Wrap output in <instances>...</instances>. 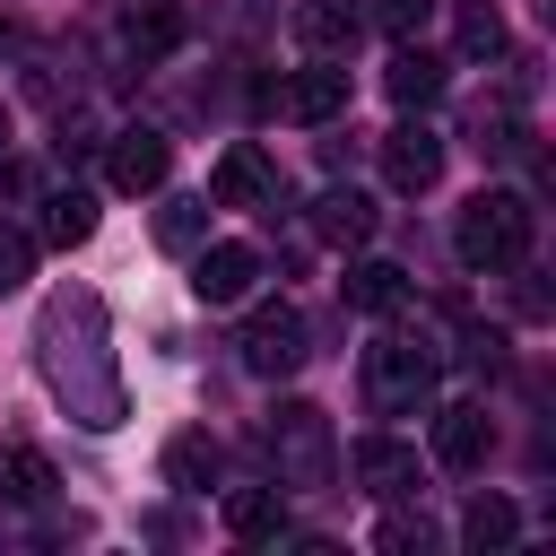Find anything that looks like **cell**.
<instances>
[{
	"label": "cell",
	"instance_id": "4fadbf2b",
	"mask_svg": "<svg viewBox=\"0 0 556 556\" xmlns=\"http://www.w3.org/2000/svg\"><path fill=\"white\" fill-rule=\"evenodd\" d=\"M356 35H365V17L348 0H295V43L304 52H356Z\"/></svg>",
	"mask_w": 556,
	"mask_h": 556
},
{
	"label": "cell",
	"instance_id": "cb8c5ba5",
	"mask_svg": "<svg viewBox=\"0 0 556 556\" xmlns=\"http://www.w3.org/2000/svg\"><path fill=\"white\" fill-rule=\"evenodd\" d=\"M365 17H374L382 35H417V26L434 17V0H365Z\"/></svg>",
	"mask_w": 556,
	"mask_h": 556
},
{
	"label": "cell",
	"instance_id": "6da1fadb",
	"mask_svg": "<svg viewBox=\"0 0 556 556\" xmlns=\"http://www.w3.org/2000/svg\"><path fill=\"white\" fill-rule=\"evenodd\" d=\"M43 382L70 400L78 426H122V374H113V348H104V313L96 295H61L43 313Z\"/></svg>",
	"mask_w": 556,
	"mask_h": 556
},
{
	"label": "cell",
	"instance_id": "d6986e66",
	"mask_svg": "<svg viewBox=\"0 0 556 556\" xmlns=\"http://www.w3.org/2000/svg\"><path fill=\"white\" fill-rule=\"evenodd\" d=\"M174 43H182V9H174V0H148V9L130 17V52H139V61H165Z\"/></svg>",
	"mask_w": 556,
	"mask_h": 556
},
{
	"label": "cell",
	"instance_id": "9c48e42d",
	"mask_svg": "<svg viewBox=\"0 0 556 556\" xmlns=\"http://www.w3.org/2000/svg\"><path fill=\"white\" fill-rule=\"evenodd\" d=\"M174 174V139L165 130H122L113 148H104V182L113 191H156Z\"/></svg>",
	"mask_w": 556,
	"mask_h": 556
},
{
	"label": "cell",
	"instance_id": "30bf717a",
	"mask_svg": "<svg viewBox=\"0 0 556 556\" xmlns=\"http://www.w3.org/2000/svg\"><path fill=\"white\" fill-rule=\"evenodd\" d=\"M252 278H261V252H252V243H208V252L191 261V295H200V304H243Z\"/></svg>",
	"mask_w": 556,
	"mask_h": 556
},
{
	"label": "cell",
	"instance_id": "5bb4252c",
	"mask_svg": "<svg viewBox=\"0 0 556 556\" xmlns=\"http://www.w3.org/2000/svg\"><path fill=\"white\" fill-rule=\"evenodd\" d=\"M382 87H391V104L426 113V104L443 96V61H434V52H417V43H400V52H391V70H382Z\"/></svg>",
	"mask_w": 556,
	"mask_h": 556
},
{
	"label": "cell",
	"instance_id": "ac0fdd59",
	"mask_svg": "<svg viewBox=\"0 0 556 556\" xmlns=\"http://www.w3.org/2000/svg\"><path fill=\"white\" fill-rule=\"evenodd\" d=\"M87 235H96V191H78V182L52 191V200H43V243L70 252V243H87Z\"/></svg>",
	"mask_w": 556,
	"mask_h": 556
},
{
	"label": "cell",
	"instance_id": "44dd1931",
	"mask_svg": "<svg viewBox=\"0 0 556 556\" xmlns=\"http://www.w3.org/2000/svg\"><path fill=\"white\" fill-rule=\"evenodd\" d=\"M9 495L17 504H52V460L43 452H9Z\"/></svg>",
	"mask_w": 556,
	"mask_h": 556
},
{
	"label": "cell",
	"instance_id": "8992f818",
	"mask_svg": "<svg viewBox=\"0 0 556 556\" xmlns=\"http://www.w3.org/2000/svg\"><path fill=\"white\" fill-rule=\"evenodd\" d=\"M243 365L252 374H295L304 365V313L295 304H261L243 321Z\"/></svg>",
	"mask_w": 556,
	"mask_h": 556
},
{
	"label": "cell",
	"instance_id": "7a4b0ae2",
	"mask_svg": "<svg viewBox=\"0 0 556 556\" xmlns=\"http://www.w3.org/2000/svg\"><path fill=\"white\" fill-rule=\"evenodd\" d=\"M452 252L486 278V269H513L521 252H530V200L521 191H478L469 208H460V226H452Z\"/></svg>",
	"mask_w": 556,
	"mask_h": 556
},
{
	"label": "cell",
	"instance_id": "484cf974",
	"mask_svg": "<svg viewBox=\"0 0 556 556\" xmlns=\"http://www.w3.org/2000/svg\"><path fill=\"white\" fill-rule=\"evenodd\" d=\"M26 269H35V243H26L17 226H0V295H9V287H26Z\"/></svg>",
	"mask_w": 556,
	"mask_h": 556
},
{
	"label": "cell",
	"instance_id": "2e32d148",
	"mask_svg": "<svg viewBox=\"0 0 556 556\" xmlns=\"http://www.w3.org/2000/svg\"><path fill=\"white\" fill-rule=\"evenodd\" d=\"M348 304L356 313H400L408 304V269L400 261H356L348 269Z\"/></svg>",
	"mask_w": 556,
	"mask_h": 556
},
{
	"label": "cell",
	"instance_id": "603a6c76",
	"mask_svg": "<svg viewBox=\"0 0 556 556\" xmlns=\"http://www.w3.org/2000/svg\"><path fill=\"white\" fill-rule=\"evenodd\" d=\"M460 52H469V61H486V52H504V17H495L486 0H478V9L460 17Z\"/></svg>",
	"mask_w": 556,
	"mask_h": 556
},
{
	"label": "cell",
	"instance_id": "d4e9b609",
	"mask_svg": "<svg viewBox=\"0 0 556 556\" xmlns=\"http://www.w3.org/2000/svg\"><path fill=\"white\" fill-rule=\"evenodd\" d=\"M208 469H217V443H200V434H182V443L165 452V478H182V486H191V478H208Z\"/></svg>",
	"mask_w": 556,
	"mask_h": 556
},
{
	"label": "cell",
	"instance_id": "3957f363",
	"mask_svg": "<svg viewBox=\"0 0 556 556\" xmlns=\"http://www.w3.org/2000/svg\"><path fill=\"white\" fill-rule=\"evenodd\" d=\"M269 460H278V486H330L339 478V434L313 400H287L269 417Z\"/></svg>",
	"mask_w": 556,
	"mask_h": 556
},
{
	"label": "cell",
	"instance_id": "52a82bcc",
	"mask_svg": "<svg viewBox=\"0 0 556 556\" xmlns=\"http://www.w3.org/2000/svg\"><path fill=\"white\" fill-rule=\"evenodd\" d=\"M382 182H391V191H434V182H443V139H434L426 122L382 130Z\"/></svg>",
	"mask_w": 556,
	"mask_h": 556
},
{
	"label": "cell",
	"instance_id": "5b68a950",
	"mask_svg": "<svg viewBox=\"0 0 556 556\" xmlns=\"http://www.w3.org/2000/svg\"><path fill=\"white\" fill-rule=\"evenodd\" d=\"M269 200H278V165L252 139H235L217 156V174H208V208H269Z\"/></svg>",
	"mask_w": 556,
	"mask_h": 556
},
{
	"label": "cell",
	"instance_id": "277c9868",
	"mask_svg": "<svg viewBox=\"0 0 556 556\" xmlns=\"http://www.w3.org/2000/svg\"><path fill=\"white\" fill-rule=\"evenodd\" d=\"M365 400L382 417H426L434 408V356L417 339H374L365 348Z\"/></svg>",
	"mask_w": 556,
	"mask_h": 556
},
{
	"label": "cell",
	"instance_id": "ba28073f",
	"mask_svg": "<svg viewBox=\"0 0 556 556\" xmlns=\"http://www.w3.org/2000/svg\"><path fill=\"white\" fill-rule=\"evenodd\" d=\"M269 104H278L287 122H330V113H348V70H339V61H313V70H295V78H278Z\"/></svg>",
	"mask_w": 556,
	"mask_h": 556
},
{
	"label": "cell",
	"instance_id": "7402d4cb",
	"mask_svg": "<svg viewBox=\"0 0 556 556\" xmlns=\"http://www.w3.org/2000/svg\"><path fill=\"white\" fill-rule=\"evenodd\" d=\"M200 226H208V200H174V208L156 217V243L182 252V243H200Z\"/></svg>",
	"mask_w": 556,
	"mask_h": 556
},
{
	"label": "cell",
	"instance_id": "ffe728a7",
	"mask_svg": "<svg viewBox=\"0 0 556 556\" xmlns=\"http://www.w3.org/2000/svg\"><path fill=\"white\" fill-rule=\"evenodd\" d=\"M513 530H521V521H513V504H504V495H478V504H469V521H460V539H469V547H504Z\"/></svg>",
	"mask_w": 556,
	"mask_h": 556
},
{
	"label": "cell",
	"instance_id": "9a60e30c",
	"mask_svg": "<svg viewBox=\"0 0 556 556\" xmlns=\"http://www.w3.org/2000/svg\"><path fill=\"white\" fill-rule=\"evenodd\" d=\"M313 235L321 243H365L374 235V200L365 191H321L313 200Z\"/></svg>",
	"mask_w": 556,
	"mask_h": 556
},
{
	"label": "cell",
	"instance_id": "4316f807",
	"mask_svg": "<svg viewBox=\"0 0 556 556\" xmlns=\"http://www.w3.org/2000/svg\"><path fill=\"white\" fill-rule=\"evenodd\" d=\"M374 547H391V556H426V547H434V530H426V521H382V530H374Z\"/></svg>",
	"mask_w": 556,
	"mask_h": 556
},
{
	"label": "cell",
	"instance_id": "e0dca14e",
	"mask_svg": "<svg viewBox=\"0 0 556 556\" xmlns=\"http://www.w3.org/2000/svg\"><path fill=\"white\" fill-rule=\"evenodd\" d=\"M278 521H287V495L278 486H235L226 495V530L235 539H278Z\"/></svg>",
	"mask_w": 556,
	"mask_h": 556
},
{
	"label": "cell",
	"instance_id": "8fae6325",
	"mask_svg": "<svg viewBox=\"0 0 556 556\" xmlns=\"http://www.w3.org/2000/svg\"><path fill=\"white\" fill-rule=\"evenodd\" d=\"M348 478H356L365 495H382V504H391V495H417V452L391 443V434H365V443L348 452Z\"/></svg>",
	"mask_w": 556,
	"mask_h": 556
},
{
	"label": "cell",
	"instance_id": "7c38bea8",
	"mask_svg": "<svg viewBox=\"0 0 556 556\" xmlns=\"http://www.w3.org/2000/svg\"><path fill=\"white\" fill-rule=\"evenodd\" d=\"M486 443H495L486 400H452V408L434 417V460H443V469H478V460H486Z\"/></svg>",
	"mask_w": 556,
	"mask_h": 556
}]
</instances>
